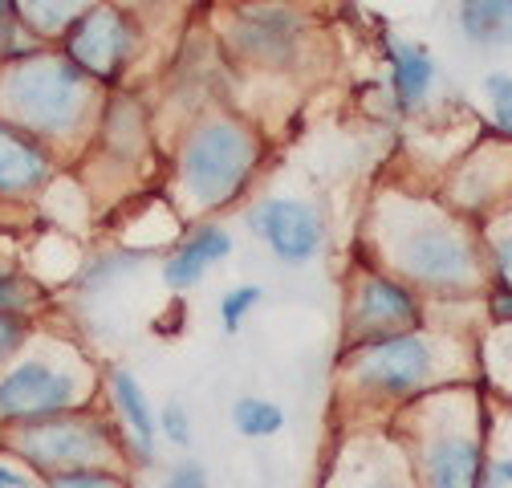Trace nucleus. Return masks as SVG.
<instances>
[{
	"mask_svg": "<svg viewBox=\"0 0 512 488\" xmlns=\"http://www.w3.org/2000/svg\"><path fill=\"white\" fill-rule=\"evenodd\" d=\"M256 163V143L236 122H208L183 155V188L200 208H216L240 192Z\"/></svg>",
	"mask_w": 512,
	"mask_h": 488,
	"instance_id": "f257e3e1",
	"label": "nucleus"
},
{
	"mask_svg": "<svg viewBox=\"0 0 512 488\" xmlns=\"http://www.w3.org/2000/svg\"><path fill=\"white\" fill-rule=\"evenodd\" d=\"M82 98L86 82L70 61H29L5 86L9 110L41 131H66L82 110Z\"/></svg>",
	"mask_w": 512,
	"mask_h": 488,
	"instance_id": "f03ea898",
	"label": "nucleus"
},
{
	"mask_svg": "<svg viewBox=\"0 0 512 488\" xmlns=\"http://www.w3.org/2000/svg\"><path fill=\"white\" fill-rule=\"evenodd\" d=\"M431 371V346L415 334H382L358 358V379L374 391L407 395Z\"/></svg>",
	"mask_w": 512,
	"mask_h": 488,
	"instance_id": "7ed1b4c3",
	"label": "nucleus"
},
{
	"mask_svg": "<svg viewBox=\"0 0 512 488\" xmlns=\"http://www.w3.org/2000/svg\"><path fill=\"white\" fill-rule=\"evenodd\" d=\"M248 224L273 249V257H281L289 265H305L322 253V220H317V212L309 204L265 200L248 216Z\"/></svg>",
	"mask_w": 512,
	"mask_h": 488,
	"instance_id": "20e7f679",
	"label": "nucleus"
},
{
	"mask_svg": "<svg viewBox=\"0 0 512 488\" xmlns=\"http://www.w3.org/2000/svg\"><path fill=\"white\" fill-rule=\"evenodd\" d=\"M78 383L66 371H53L45 362H25L0 379V415L13 419H45L70 407Z\"/></svg>",
	"mask_w": 512,
	"mask_h": 488,
	"instance_id": "39448f33",
	"label": "nucleus"
},
{
	"mask_svg": "<svg viewBox=\"0 0 512 488\" xmlns=\"http://www.w3.org/2000/svg\"><path fill=\"white\" fill-rule=\"evenodd\" d=\"M131 45H135V37H131V29H126V21L114 9H98V13L82 17L74 37H70L74 61L86 74H98V78L118 74L122 61L131 57Z\"/></svg>",
	"mask_w": 512,
	"mask_h": 488,
	"instance_id": "423d86ee",
	"label": "nucleus"
},
{
	"mask_svg": "<svg viewBox=\"0 0 512 488\" xmlns=\"http://www.w3.org/2000/svg\"><path fill=\"white\" fill-rule=\"evenodd\" d=\"M407 269L431 285H460L472 273L468 244L447 228H419L407 244Z\"/></svg>",
	"mask_w": 512,
	"mask_h": 488,
	"instance_id": "0eeeda50",
	"label": "nucleus"
},
{
	"mask_svg": "<svg viewBox=\"0 0 512 488\" xmlns=\"http://www.w3.org/2000/svg\"><path fill=\"white\" fill-rule=\"evenodd\" d=\"M232 37L252 57H261V61H285L297 49L301 21L289 9H248V13L236 17Z\"/></svg>",
	"mask_w": 512,
	"mask_h": 488,
	"instance_id": "6e6552de",
	"label": "nucleus"
},
{
	"mask_svg": "<svg viewBox=\"0 0 512 488\" xmlns=\"http://www.w3.org/2000/svg\"><path fill=\"white\" fill-rule=\"evenodd\" d=\"M358 322L370 330V334H399L403 326H415L419 322V310L403 285L395 281H366L362 289V305H358Z\"/></svg>",
	"mask_w": 512,
	"mask_h": 488,
	"instance_id": "1a4fd4ad",
	"label": "nucleus"
},
{
	"mask_svg": "<svg viewBox=\"0 0 512 488\" xmlns=\"http://www.w3.org/2000/svg\"><path fill=\"white\" fill-rule=\"evenodd\" d=\"M228 253H232V236H228L224 228H200V232L191 236L183 249L167 261L163 277H167L171 289H191L212 265H220Z\"/></svg>",
	"mask_w": 512,
	"mask_h": 488,
	"instance_id": "9d476101",
	"label": "nucleus"
},
{
	"mask_svg": "<svg viewBox=\"0 0 512 488\" xmlns=\"http://www.w3.org/2000/svg\"><path fill=\"white\" fill-rule=\"evenodd\" d=\"M25 452L37 464H78V460H90L98 452V432L78 427V423L45 427V432H29L25 436Z\"/></svg>",
	"mask_w": 512,
	"mask_h": 488,
	"instance_id": "9b49d317",
	"label": "nucleus"
},
{
	"mask_svg": "<svg viewBox=\"0 0 512 488\" xmlns=\"http://www.w3.org/2000/svg\"><path fill=\"white\" fill-rule=\"evenodd\" d=\"M480 448L476 440L447 436L427 456V480L431 484H480Z\"/></svg>",
	"mask_w": 512,
	"mask_h": 488,
	"instance_id": "f8f14e48",
	"label": "nucleus"
},
{
	"mask_svg": "<svg viewBox=\"0 0 512 488\" xmlns=\"http://www.w3.org/2000/svg\"><path fill=\"white\" fill-rule=\"evenodd\" d=\"M45 179V155L33 151L25 139H17L13 131L0 127V192H29Z\"/></svg>",
	"mask_w": 512,
	"mask_h": 488,
	"instance_id": "ddd939ff",
	"label": "nucleus"
},
{
	"mask_svg": "<svg viewBox=\"0 0 512 488\" xmlns=\"http://www.w3.org/2000/svg\"><path fill=\"white\" fill-rule=\"evenodd\" d=\"M391 66H395V98L399 106H415L427 90H431V78H435V61L423 45H407V41H395L391 45Z\"/></svg>",
	"mask_w": 512,
	"mask_h": 488,
	"instance_id": "4468645a",
	"label": "nucleus"
},
{
	"mask_svg": "<svg viewBox=\"0 0 512 488\" xmlns=\"http://www.w3.org/2000/svg\"><path fill=\"white\" fill-rule=\"evenodd\" d=\"M460 25L476 45H512V9L500 0H464Z\"/></svg>",
	"mask_w": 512,
	"mask_h": 488,
	"instance_id": "2eb2a0df",
	"label": "nucleus"
},
{
	"mask_svg": "<svg viewBox=\"0 0 512 488\" xmlns=\"http://www.w3.org/2000/svg\"><path fill=\"white\" fill-rule=\"evenodd\" d=\"M114 399H118V407H122V419L131 423V432H135L143 456H151V444H155V415H151V403H147V395H143V387L135 383L131 371H118V375H114Z\"/></svg>",
	"mask_w": 512,
	"mask_h": 488,
	"instance_id": "dca6fc26",
	"label": "nucleus"
},
{
	"mask_svg": "<svg viewBox=\"0 0 512 488\" xmlns=\"http://www.w3.org/2000/svg\"><path fill=\"white\" fill-rule=\"evenodd\" d=\"M232 423L236 432L248 436V440H265V436H277L285 427V411L269 399H240L232 407Z\"/></svg>",
	"mask_w": 512,
	"mask_h": 488,
	"instance_id": "f3484780",
	"label": "nucleus"
},
{
	"mask_svg": "<svg viewBox=\"0 0 512 488\" xmlns=\"http://www.w3.org/2000/svg\"><path fill=\"white\" fill-rule=\"evenodd\" d=\"M261 297H265L261 285H236V289H228L224 301H220V326L228 334H236L244 326V318L256 310V301H261Z\"/></svg>",
	"mask_w": 512,
	"mask_h": 488,
	"instance_id": "a211bd4d",
	"label": "nucleus"
},
{
	"mask_svg": "<svg viewBox=\"0 0 512 488\" xmlns=\"http://www.w3.org/2000/svg\"><path fill=\"white\" fill-rule=\"evenodd\" d=\"M82 0H21V9L33 25L41 29H57V25H66L74 13H78Z\"/></svg>",
	"mask_w": 512,
	"mask_h": 488,
	"instance_id": "6ab92c4d",
	"label": "nucleus"
},
{
	"mask_svg": "<svg viewBox=\"0 0 512 488\" xmlns=\"http://www.w3.org/2000/svg\"><path fill=\"white\" fill-rule=\"evenodd\" d=\"M484 90L492 98V110H496V122L504 131H512V78L508 74H488L484 78Z\"/></svg>",
	"mask_w": 512,
	"mask_h": 488,
	"instance_id": "aec40b11",
	"label": "nucleus"
},
{
	"mask_svg": "<svg viewBox=\"0 0 512 488\" xmlns=\"http://www.w3.org/2000/svg\"><path fill=\"white\" fill-rule=\"evenodd\" d=\"M163 432H167V440L179 444V448L191 444V419H187V411H183L179 403H171V407L163 411Z\"/></svg>",
	"mask_w": 512,
	"mask_h": 488,
	"instance_id": "412c9836",
	"label": "nucleus"
},
{
	"mask_svg": "<svg viewBox=\"0 0 512 488\" xmlns=\"http://www.w3.org/2000/svg\"><path fill=\"white\" fill-rule=\"evenodd\" d=\"M53 484H66V488H74V484H94V488H106V484H114V476L90 472V468H74V472H66V476H57Z\"/></svg>",
	"mask_w": 512,
	"mask_h": 488,
	"instance_id": "4be33fe9",
	"label": "nucleus"
},
{
	"mask_svg": "<svg viewBox=\"0 0 512 488\" xmlns=\"http://www.w3.org/2000/svg\"><path fill=\"white\" fill-rule=\"evenodd\" d=\"M21 346V326L13 322V314H0V362Z\"/></svg>",
	"mask_w": 512,
	"mask_h": 488,
	"instance_id": "5701e85b",
	"label": "nucleus"
},
{
	"mask_svg": "<svg viewBox=\"0 0 512 488\" xmlns=\"http://www.w3.org/2000/svg\"><path fill=\"white\" fill-rule=\"evenodd\" d=\"M171 484L175 488H200V484H208V472L200 464H183V468L171 472Z\"/></svg>",
	"mask_w": 512,
	"mask_h": 488,
	"instance_id": "b1692460",
	"label": "nucleus"
},
{
	"mask_svg": "<svg viewBox=\"0 0 512 488\" xmlns=\"http://www.w3.org/2000/svg\"><path fill=\"white\" fill-rule=\"evenodd\" d=\"M496 265H500L504 285H512V236H504V240L496 244Z\"/></svg>",
	"mask_w": 512,
	"mask_h": 488,
	"instance_id": "393cba45",
	"label": "nucleus"
},
{
	"mask_svg": "<svg viewBox=\"0 0 512 488\" xmlns=\"http://www.w3.org/2000/svg\"><path fill=\"white\" fill-rule=\"evenodd\" d=\"M17 301H25V289L13 277H0V310H5V305H17Z\"/></svg>",
	"mask_w": 512,
	"mask_h": 488,
	"instance_id": "a878e982",
	"label": "nucleus"
},
{
	"mask_svg": "<svg viewBox=\"0 0 512 488\" xmlns=\"http://www.w3.org/2000/svg\"><path fill=\"white\" fill-rule=\"evenodd\" d=\"M480 480H488V484H512V460H496L488 468V476H480Z\"/></svg>",
	"mask_w": 512,
	"mask_h": 488,
	"instance_id": "bb28decb",
	"label": "nucleus"
},
{
	"mask_svg": "<svg viewBox=\"0 0 512 488\" xmlns=\"http://www.w3.org/2000/svg\"><path fill=\"white\" fill-rule=\"evenodd\" d=\"M17 484H25V476H17L13 468H0V488H17Z\"/></svg>",
	"mask_w": 512,
	"mask_h": 488,
	"instance_id": "cd10ccee",
	"label": "nucleus"
},
{
	"mask_svg": "<svg viewBox=\"0 0 512 488\" xmlns=\"http://www.w3.org/2000/svg\"><path fill=\"white\" fill-rule=\"evenodd\" d=\"M9 29H13V21H9V0H0V41L9 37Z\"/></svg>",
	"mask_w": 512,
	"mask_h": 488,
	"instance_id": "c85d7f7f",
	"label": "nucleus"
},
{
	"mask_svg": "<svg viewBox=\"0 0 512 488\" xmlns=\"http://www.w3.org/2000/svg\"><path fill=\"white\" fill-rule=\"evenodd\" d=\"M496 314H500V318H512V293H500V297H496Z\"/></svg>",
	"mask_w": 512,
	"mask_h": 488,
	"instance_id": "c756f323",
	"label": "nucleus"
},
{
	"mask_svg": "<svg viewBox=\"0 0 512 488\" xmlns=\"http://www.w3.org/2000/svg\"><path fill=\"white\" fill-rule=\"evenodd\" d=\"M500 5H508V9H512V0H500Z\"/></svg>",
	"mask_w": 512,
	"mask_h": 488,
	"instance_id": "7c9ffc66",
	"label": "nucleus"
}]
</instances>
